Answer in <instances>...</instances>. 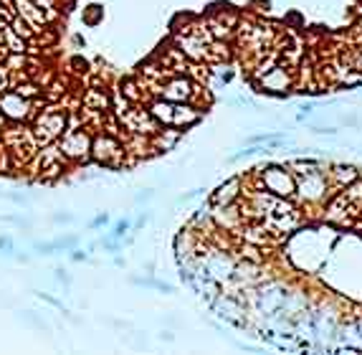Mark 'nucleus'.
I'll list each match as a JSON object with an SVG mask.
<instances>
[{"instance_id": "f257e3e1", "label": "nucleus", "mask_w": 362, "mask_h": 355, "mask_svg": "<svg viewBox=\"0 0 362 355\" xmlns=\"http://www.w3.org/2000/svg\"><path fill=\"white\" fill-rule=\"evenodd\" d=\"M261 188L281 198L296 196V178L287 165H266L261 168Z\"/></svg>"}, {"instance_id": "f03ea898", "label": "nucleus", "mask_w": 362, "mask_h": 355, "mask_svg": "<svg viewBox=\"0 0 362 355\" xmlns=\"http://www.w3.org/2000/svg\"><path fill=\"white\" fill-rule=\"evenodd\" d=\"M296 178V196L307 203H317V201H327V188H329V178L327 171H312L304 173V175H294Z\"/></svg>"}, {"instance_id": "7ed1b4c3", "label": "nucleus", "mask_w": 362, "mask_h": 355, "mask_svg": "<svg viewBox=\"0 0 362 355\" xmlns=\"http://www.w3.org/2000/svg\"><path fill=\"white\" fill-rule=\"evenodd\" d=\"M158 92H160V96L170 99V102H193V99L200 94V87L193 82L190 76L175 74V76H170Z\"/></svg>"}, {"instance_id": "20e7f679", "label": "nucleus", "mask_w": 362, "mask_h": 355, "mask_svg": "<svg viewBox=\"0 0 362 355\" xmlns=\"http://www.w3.org/2000/svg\"><path fill=\"white\" fill-rule=\"evenodd\" d=\"M59 150H61L63 157H71V160H86L91 152V135L86 130L66 132Z\"/></svg>"}, {"instance_id": "39448f33", "label": "nucleus", "mask_w": 362, "mask_h": 355, "mask_svg": "<svg viewBox=\"0 0 362 355\" xmlns=\"http://www.w3.org/2000/svg\"><path fill=\"white\" fill-rule=\"evenodd\" d=\"M31 107L33 102L21 96L18 92H6V94H0V112L8 117V119H26L31 115Z\"/></svg>"}, {"instance_id": "423d86ee", "label": "nucleus", "mask_w": 362, "mask_h": 355, "mask_svg": "<svg viewBox=\"0 0 362 355\" xmlns=\"http://www.w3.org/2000/svg\"><path fill=\"white\" fill-rule=\"evenodd\" d=\"M261 89L269 92V94H284L292 87V76H289V68L284 66H271L261 74Z\"/></svg>"}, {"instance_id": "0eeeda50", "label": "nucleus", "mask_w": 362, "mask_h": 355, "mask_svg": "<svg viewBox=\"0 0 362 355\" xmlns=\"http://www.w3.org/2000/svg\"><path fill=\"white\" fill-rule=\"evenodd\" d=\"M91 155L104 165H114V160L122 155V145L112 135H99L91 140Z\"/></svg>"}, {"instance_id": "6e6552de", "label": "nucleus", "mask_w": 362, "mask_h": 355, "mask_svg": "<svg viewBox=\"0 0 362 355\" xmlns=\"http://www.w3.org/2000/svg\"><path fill=\"white\" fill-rule=\"evenodd\" d=\"M178 51L193 61H205L208 56H211V48L203 38H198L195 34H185V36H178Z\"/></svg>"}, {"instance_id": "1a4fd4ad", "label": "nucleus", "mask_w": 362, "mask_h": 355, "mask_svg": "<svg viewBox=\"0 0 362 355\" xmlns=\"http://www.w3.org/2000/svg\"><path fill=\"white\" fill-rule=\"evenodd\" d=\"M203 119V112L195 107L193 102H175L172 107V127H193Z\"/></svg>"}, {"instance_id": "9d476101", "label": "nucleus", "mask_w": 362, "mask_h": 355, "mask_svg": "<svg viewBox=\"0 0 362 355\" xmlns=\"http://www.w3.org/2000/svg\"><path fill=\"white\" fill-rule=\"evenodd\" d=\"M13 10L15 15H21L23 21L31 23L36 31H43L41 26H48V15L43 13V10H38L31 0H13Z\"/></svg>"}, {"instance_id": "9b49d317", "label": "nucleus", "mask_w": 362, "mask_h": 355, "mask_svg": "<svg viewBox=\"0 0 362 355\" xmlns=\"http://www.w3.org/2000/svg\"><path fill=\"white\" fill-rule=\"evenodd\" d=\"M241 198V178H231L211 196V205H233Z\"/></svg>"}, {"instance_id": "f8f14e48", "label": "nucleus", "mask_w": 362, "mask_h": 355, "mask_svg": "<svg viewBox=\"0 0 362 355\" xmlns=\"http://www.w3.org/2000/svg\"><path fill=\"white\" fill-rule=\"evenodd\" d=\"M38 127H43L51 137L63 135V130H66V115H63V112H56V110H46L41 117H38Z\"/></svg>"}, {"instance_id": "ddd939ff", "label": "nucleus", "mask_w": 362, "mask_h": 355, "mask_svg": "<svg viewBox=\"0 0 362 355\" xmlns=\"http://www.w3.org/2000/svg\"><path fill=\"white\" fill-rule=\"evenodd\" d=\"M357 175H360V171H357L355 165H332V168L327 171V178L329 180H335L337 191H345Z\"/></svg>"}, {"instance_id": "4468645a", "label": "nucleus", "mask_w": 362, "mask_h": 355, "mask_svg": "<svg viewBox=\"0 0 362 355\" xmlns=\"http://www.w3.org/2000/svg\"><path fill=\"white\" fill-rule=\"evenodd\" d=\"M172 107H175V102L165 99V96H158V99H152L147 110H150V115L155 117V119H158L163 127H165V124L170 127V124H172Z\"/></svg>"}, {"instance_id": "2eb2a0df", "label": "nucleus", "mask_w": 362, "mask_h": 355, "mask_svg": "<svg viewBox=\"0 0 362 355\" xmlns=\"http://www.w3.org/2000/svg\"><path fill=\"white\" fill-rule=\"evenodd\" d=\"M3 36H6V46H8V51H10V54H26V51H28V41L15 34L10 26H3Z\"/></svg>"}, {"instance_id": "dca6fc26", "label": "nucleus", "mask_w": 362, "mask_h": 355, "mask_svg": "<svg viewBox=\"0 0 362 355\" xmlns=\"http://www.w3.org/2000/svg\"><path fill=\"white\" fill-rule=\"evenodd\" d=\"M342 193H345V198H347L349 203H352L357 211H360V208H362V175H357L355 180H352V183H349Z\"/></svg>"}, {"instance_id": "f3484780", "label": "nucleus", "mask_w": 362, "mask_h": 355, "mask_svg": "<svg viewBox=\"0 0 362 355\" xmlns=\"http://www.w3.org/2000/svg\"><path fill=\"white\" fill-rule=\"evenodd\" d=\"M84 104L89 107V110H96V112H102L110 107V96L104 94V92H99V89H91L89 94H86V99H84Z\"/></svg>"}, {"instance_id": "a211bd4d", "label": "nucleus", "mask_w": 362, "mask_h": 355, "mask_svg": "<svg viewBox=\"0 0 362 355\" xmlns=\"http://www.w3.org/2000/svg\"><path fill=\"white\" fill-rule=\"evenodd\" d=\"M10 28H13L15 34L21 36V38H26V41H31V38H33V36L38 34V31H36V28L31 26V23H28V21H23L21 15H15L13 21H10Z\"/></svg>"}, {"instance_id": "6ab92c4d", "label": "nucleus", "mask_w": 362, "mask_h": 355, "mask_svg": "<svg viewBox=\"0 0 362 355\" xmlns=\"http://www.w3.org/2000/svg\"><path fill=\"white\" fill-rule=\"evenodd\" d=\"M13 92H18V94L26 96V99H33V96H38V92H41V89L36 87V84H18Z\"/></svg>"}, {"instance_id": "aec40b11", "label": "nucleus", "mask_w": 362, "mask_h": 355, "mask_svg": "<svg viewBox=\"0 0 362 355\" xmlns=\"http://www.w3.org/2000/svg\"><path fill=\"white\" fill-rule=\"evenodd\" d=\"M31 3H33V6L38 8V10H43V13L48 15V21H51V18H56V10H54V0H31Z\"/></svg>"}, {"instance_id": "412c9836", "label": "nucleus", "mask_w": 362, "mask_h": 355, "mask_svg": "<svg viewBox=\"0 0 362 355\" xmlns=\"http://www.w3.org/2000/svg\"><path fill=\"white\" fill-rule=\"evenodd\" d=\"M15 18V10L0 3V26H10V21Z\"/></svg>"}, {"instance_id": "4be33fe9", "label": "nucleus", "mask_w": 362, "mask_h": 355, "mask_svg": "<svg viewBox=\"0 0 362 355\" xmlns=\"http://www.w3.org/2000/svg\"><path fill=\"white\" fill-rule=\"evenodd\" d=\"M127 229H130V224H127V221H119V224L114 226V236H116V239H122Z\"/></svg>"}, {"instance_id": "5701e85b", "label": "nucleus", "mask_w": 362, "mask_h": 355, "mask_svg": "<svg viewBox=\"0 0 362 355\" xmlns=\"http://www.w3.org/2000/svg\"><path fill=\"white\" fill-rule=\"evenodd\" d=\"M312 132H315V135H337L340 130H337V127H315Z\"/></svg>"}, {"instance_id": "b1692460", "label": "nucleus", "mask_w": 362, "mask_h": 355, "mask_svg": "<svg viewBox=\"0 0 362 355\" xmlns=\"http://www.w3.org/2000/svg\"><path fill=\"white\" fill-rule=\"evenodd\" d=\"M152 196H155V191H144V193H139V196H137V203H142V201H150Z\"/></svg>"}, {"instance_id": "393cba45", "label": "nucleus", "mask_w": 362, "mask_h": 355, "mask_svg": "<svg viewBox=\"0 0 362 355\" xmlns=\"http://www.w3.org/2000/svg\"><path fill=\"white\" fill-rule=\"evenodd\" d=\"M54 221H59V224H68V221H71V216H68V213H56Z\"/></svg>"}, {"instance_id": "a878e982", "label": "nucleus", "mask_w": 362, "mask_h": 355, "mask_svg": "<svg viewBox=\"0 0 362 355\" xmlns=\"http://www.w3.org/2000/svg\"><path fill=\"white\" fill-rule=\"evenodd\" d=\"M6 84H8V71L0 66V89H6Z\"/></svg>"}, {"instance_id": "bb28decb", "label": "nucleus", "mask_w": 362, "mask_h": 355, "mask_svg": "<svg viewBox=\"0 0 362 355\" xmlns=\"http://www.w3.org/2000/svg\"><path fill=\"white\" fill-rule=\"evenodd\" d=\"M56 280H59V282H66V284H68V274L63 272V269H56Z\"/></svg>"}, {"instance_id": "cd10ccee", "label": "nucleus", "mask_w": 362, "mask_h": 355, "mask_svg": "<svg viewBox=\"0 0 362 355\" xmlns=\"http://www.w3.org/2000/svg\"><path fill=\"white\" fill-rule=\"evenodd\" d=\"M0 249H6V252H10V249H13V244H10V239H0Z\"/></svg>"}, {"instance_id": "c85d7f7f", "label": "nucleus", "mask_w": 362, "mask_h": 355, "mask_svg": "<svg viewBox=\"0 0 362 355\" xmlns=\"http://www.w3.org/2000/svg\"><path fill=\"white\" fill-rule=\"evenodd\" d=\"M102 224H107V216H99V219L94 221V226H102Z\"/></svg>"}, {"instance_id": "c756f323", "label": "nucleus", "mask_w": 362, "mask_h": 355, "mask_svg": "<svg viewBox=\"0 0 362 355\" xmlns=\"http://www.w3.org/2000/svg\"><path fill=\"white\" fill-rule=\"evenodd\" d=\"M3 6H8V8H13V0H0Z\"/></svg>"}, {"instance_id": "7c9ffc66", "label": "nucleus", "mask_w": 362, "mask_h": 355, "mask_svg": "<svg viewBox=\"0 0 362 355\" xmlns=\"http://www.w3.org/2000/svg\"><path fill=\"white\" fill-rule=\"evenodd\" d=\"M357 330H360V338H362V320L357 322Z\"/></svg>"}]
</instances>
